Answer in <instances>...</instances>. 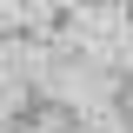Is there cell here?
<instances>
[{
  "mask_svg": "<svg viewBox=\"0 0 133 133\" xmlns=\"http://www.w3.org/2000/svg\"><path fill=\"white\" fill-rule=\"evenodd\" d=\"M80 7H107V0H80Z\"/></svg>",
  "mask_w": 133,
  "mask_h": 133,
  "instance_id": "cell-1",
  "label": "cell"
}]
</instances>
